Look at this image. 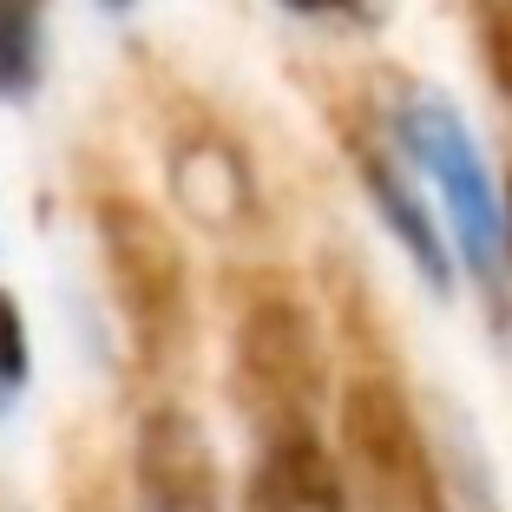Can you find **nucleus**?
Masks as SVG:
<instances>
[{"label": "nucleus", "instance_id": "obj_1", "mask_svg": "<svg viewBox=\"0 0 512 512\" xmlns=\"http://www.w3.org/2000/svg\"><path fill=\"white\" fill-rule=\"evenodd\" d=\"M322 401V348L316 329L289 296H256L237 322V407L256 440H302L316 434Z\"/></svg>", "mask_w": 512, "mask_h": 512}, {"label": "nucleus", "instance_id": "obj_2", "mask_svg": "<svg viewBox=\"0 0 512 512\" xmlns=\"http://www.w3.org/2000/svg\"><path fill=\"white\" fill-rule=\"evenodd\" d=\"M342 460L368 512H440L427 440L394 381L362 375L342 388Z\"/></svg>", "mask_w": 512, "mask_h": 512}, {"label": "nucleus", "instance_id": "obj_3", "mask_svg": "<svg viewBox=\"0 0 512 512\" xmlns=\"http://www.w3.org/2000/svg\"><path fill=\"white\" fill-rule=\"evenodd\" d=\"M99 243H106L112 289H119V302H125V322H132L138 348L158 355L184 322L178 243H171V230L158 224L138 197H106V204H99Z\"/></svg>", "mask_w": 512, "mask_h": 512}, {"label": "nucleus", "instance_id": "obj_4", "mask_svg": "<svg viewBox=\"0 0 512 512\" xmlns=\"http://www.w3.org/2000/svg\"><path fill=\"white\" fill-rule=\"evenodd\" d=\"M138 486L151 512H211V447L184 407H151L138 427Z\"/></svg>", "mask_w": 512, "mask_h": 512}, {"label": "nucleus", "instance_id": "obj_5", "mask_svg": "<svg viewBox=\"0 0 512 512\" xmlns=\"http://www.w3.org/2000/svg\"><path fill=\"white\" fill-rule=\"evenodd\" d=\"M407 145L421 151V165L440 178V191H447L453 204V224H460V237H467L473 263H486V250H493V191H486L480 178V158H473V138L460 132V119L440 106H421V112H407Z\"/></svg>", "mask_w": 512, "mask_h": 512}, {"label": "nucleus", "instance_id": "obj_6", "mask_svg": "<svg viewBox=\"0 0 512 512\" xmlns=\"http://www.w3.org/2000/svg\"><path fill=\"white\" fill-rule=\"evenodd\" d=\"M243 512H348L342 473L329 467L322 440H270L256 453L250 486H243Z\"/></svg>", "mask_w": 512, "mask_h": 512}, {"label": "nucleus", "instance_id": "obj_7", "mask_svg": "<svg viewBox=\"0 0 512 512\" xmlns=\"http://www.w3.org/2000/svg\"><path fill=\"white\" fill-rule=\"evenodd\" d=\"M40 73V0H0V92H27Z\"/></svg>", "mask_w": 512, "mask_h": 512}, {"label": "nucleus", "instance_id": "obj_8", "mask_svg": "<svg viewBox=\"0 0 512 512\" xmlns=\"http://www.w3.org/2000/svg\"><path fill=\"white\" fill-rule=\"evenodd\" d=\"M368 184H375V197H381V211H388V224L401 230L407 243H414V256H421V270L434 276H447V263H440V243H434V230H427V217H421V204L401 191V178L394 171H381V165H368Z\"/></svg>", "mask_w": 512, "mask_h": 512}, {"label": "nucleus", "instance_id": "obj_9", "mask_svg": "<svg viewBox=\"0 0 512 512\" xmlns=\"http://www.w3.org/2000/svg\"><path fill=\"white\" fill-rule=\"evenodd\" d=\"M480 14V46H486V73L499 92H512V0H473Z\"/></svg>", "mask_w": 512, "mask_h": 512}, {"label": "nucleus", "instance_id": "obj_10", "mask_svg": "<svg viewBox=\"0 0 512 512\" xmlns=\"http://www.w3.org/2000/svg\"><path fill=\"white\" fill-rule=\"evenodd\" d=\"M27 375V329L14 316V296H0V381Z\"/></svg>", "mask_w": 512, "mask_h": 512}, {"label": "nucleus", "instance_id": "obj_11", "mask_svg": "<svg viewBox=\"0 0 512 512\" xmlns=\"http://www.w3.org/2000/svg\"><path fill=\"white\" fill-rule=\"evenodd\" d=\"M289 7H329V0H289Z\"/></svg>", "mask_w": 512, "mask_h": 512}]
</instances>
